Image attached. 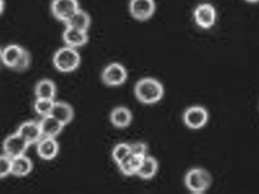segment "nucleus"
I'll use <instances>...</instances> for the list:
<instances>
[{
	"label": "nucleus",
	"instance_id": "4",
	"mask_svg": "<svg viewBox=\"0 0 259 194\" xmlns=\"http://www.w3.org/2000/svg\"><path fill=\"white\" fill-rule=\"evenodd\" d=\"M127 78V70L123 65L117 62L107 65L101 74V79L104 84L111 87H116L124 84Z\"/></svg>",
	"mask_w": 259,
	"mask_h": 194
},
{
	"label": "nucleus",
	"instance_id": "15",
	"mask_svg": "<svg viewBox=\"0 0 259 194\" xmlns=\"http://www.w3.org/2000/svg\"><path fill=\"white\" fill-rule=\"evenodd\" d=\"M51 115L58 120L63 125L70 124L75 116L73 108L65 102H55Z\"/></svg>",
	"mask_w": 259,
	"mask_h": 194
},
{
	"label": "nucleus",
	"instance_id": "10",
	"mask_svg": "<svg viewBox=\"0 0 259 194\" xmlns=\"http://www.w3.org/2000/svg\"><path fill=\"white\" fill-rule=\"evenodd\" d=\"M17 133L21 135L30 146L38 143L44 137L40 124L35 121H30L22 123L19 126Z\"/></svg>",
	"mask_w": 259,
	"mask_h": 194
},
{
	"label": "nucleus",
	"instance_id": "19",
	"mask_svg": "<svg viewBox=\"0 0 259 194\" xmlns=\"http://www.w3.org/2000/svg\"><path fill=\"white\" fill-rule=\"evenodd\" d=\"M33 170V162L25 156L13 159L12 175L17 177H24L31 174Z\"/></svg>",
	"mask_w": 259,
	"mask_h": 194
},
{
	"label": "nucleus",
	"instance_id": "9",
	"mask_svg": "<svg viewBox=\"0 0 259 194\" xmlns=\"http://www.w3.org/2000/svg\"><path fill=\"white\" fill-rule=\"evenodd\" d=\"M30 144L16 132L6 138L4 142V154L12 159L25 156Z\"/></svg>",
	"mask_w": 259,
	"mask_h": 194
},
{
	"label": "nucleus",
	"instance_id": "25",
	"mask_svg": "<svg viewBox=\"0 0 259 194\" xmlns=\"http://www.w3.org/2000/svg\"><path fill=\"white\" fill-rule=\"evenodd\" d=\"M131 154L134 156L145 157L148 156V148L146 143L143 142H136L130 144Z\"/></svg>",
	"mask_w": 259,
	"mask_h": 194
},
{
	"label": "nucleus",
	"instance_id": "21",
	"mask_svg": "<svg viewBox=\"0 0 259 194\" xmlns=\"http://www.w3.org/2000/svg\"><path fill=\"white\" fill-rule=\"evenodd\" d=\"M54 104V100L37 98L34 105V111L41 117L48 116L51 115Z\"/></svg>",
	"mask_w": 259,
	"mask_h": 194
},
{
	"label": "nucleus",
	"instance_id": "6",
	"mask_svg": "<svg viewBox=\"0 0 259 194\" xmlns=\"http://www.w3.org/2000/svg\"><path fill=\"white\" fill-rule=\"evenodd\" d=\"M80 9L78 0H53L51 9L56 19L65 23Z\"/></svg>",
	"mask_w": 259,
	"mask_h": 194
},
{
	"label": "nucleus",
	"instance_id": "3",
	"mask_svg": "<svg viewBox=\"0 0 259 194\" xmlns=\"http://www.w3.org/2000/svg\"><path fill=\"white\" fill-rule=\"evenodd\" d=\"M211 177L207 170L194 168L189 170L185 177L186 187L194 193H202L210 187Z\"/></svg>",
	"mask_w": 259,
	"mask_h": 194
},
{
	"label": "nucleus",
	"instance_id": "11",
	"mask_svg": "<svg viewBox=\"0 0 259 194\" xmlns=\"http://www.w3.org/2000/svg\"><path fill=\"white\" fill-rule=\"evenodd\" d=\"M60 152V145L56 138L43 137L37 144V153L40 159L51 161L56 159Z\"/></svg>",
	"mask_w": 259,
	"mask_h": 194
},
{
	"label": "nucleus",
	"instance_id": "1",
	"mask_svg": "<svg viewBox=\"0 0 259 194\" xmlns=\"http://www.w3.org/2000/svg\"><path fill=\"white\" fill-rule=\"evenodd\" d=\"M134 92L140 103L153 105L162 100L164 95V88L159 80L152 77H145L136 83Z\"/></svg>",
	"mask_w": 259,
	"mask_h": 194
},
{
	"label": "nucleus",
	"instance_id": "14",
	"mask_svg": "<svg viewBox=\"0 0 259 194\" xmlns=\"http://www.w3.org/2000/svg\"><path fill=\"white\" fill-rule=\"evenodd\" d=\"M110 118V122L116 128H126L133 121V114L128 108L119 106L112 111Z\"/></svg>",
	"mask_w": 259,
	"mask_h": 194
},
{
	"label": "nucleus",
	"instance_id": "17",
	"mask_svg": "<svg viewBox=\"0 0 259 194\" xmlns=\"http://www.w3.org/2000/svg\"><path fill=\"white\" fill-rule=\"evenodd\" d=\"M25 48L17 45V44H11L7 45L1 53L2 62L7 68H13L16 66V64L19 62V59L22 56Z\"/></svg>",
	"mask_w": 259,
	"mask_h": 194
},
{
	"label": "nucleus",
	"instance_id": "18",
	"mask_svg": "<svg viewBox=\"0 0 259 194\" xmlns=\"http://www.w3.org/2000/svg\"><path fill=\"white\" fill-rule=\"evenodd\" d=\"M57 86L53 80L44 79L36 84L35 95L37 98L54 100L57 95Z\"/></svg>",
	"mask_w": 259,
	"mask_h": 194
},
{
	"label": "nucleus",
	"instance_id": "12",
	"mask_svg": "<svg viewBox=\"0 0 259 194\" xmlns=\"http://www.w3.org/2000/svg\"><path fill=\"white\" fill-rule=\"evenodd\" d=\"M63 39L66 45L78 48L88 43L89 36L88 31L66 27L63 33Z\"/></svg>",
	"mask_w": 259,
	"mask_h": 194
},
{
	"label": "nucleus",
	"instance_id": "13",
	"mask_svg": "<svg viewBox=\"0 0 259 194\" xmlns=\"http://www.w3.org/2000/svg\"><path fill=\"white\" fill-rule=\"evenodd\" d=\"M44 137L56 138L63 132L65 125L52 115L42 117L39 122Z\"/></svg>",
	"mask_w": 259,
	"mask_h": 194
},
{
	"label": "nucleus",
	"instance_id": "8",
	"mask_svg": "<svg viewBox=\"0 0 259 194\" xmlns=\"http://www.w3.org/2000/svg\"><path fill=\"white\" fill-rule=\"evenodd\" d=\"M128 9L134 19L148 21L155 13L156 3L154 0H130Z\"/></svg>",
	"mask_w": 259,
	"mask_h": 194
},
{
	"label": "nucleus",
	"instance_id": "7",
	"mask_svg": "<svg viewBox=\"0 0 259 194\" xmlns=\"http://www.w3.org/2000/svg\"><path fill=\"white\" fill-rule=\"evenodd\" d=\"M193 16L198 27L203 29H209L213 27L216 22V9L210 3H201L195 8Z\"/></svg>",
	"mask_w": 259,
	"mask_h": 194
},
{
	"label": "nucleus",
	"instance_id": "26",
	"mask_svg": "<svg viewBox=\"0 0 259 194\" xmlns=\"http://www.w3.org/2000/svg\"><path fill=\"white\" fill-rule=\"evenodd\" d=\"M4 8H5V2L4 0H1V13H4Z\"/></svg>",
	"mask_w": 259,
	"mask_h": 194
},
{
	"label": "nucleus",
	"instance_id": "20",
	"mask_svg": "<svg viewBox=\"0 0 259 194\" xmlns=\"http://www.w3.org/2000/svg\"><path fill=\"white\" fill-rule=\"evenodd\" d=\"M158 168L157 161L154 157L147 156L144 159L142 167L138 171L137 176L142 180H151L155 177L158 171Z\"/></svg>",
	"mask_w": 259,
	"mask_h": 194
},
{
	"label": "nucleus",
	"instance_id": "22",
	"mask_svg": "<svg viewBox=\"0 0 259 194\" xmlns=\"http://www.w3.org/2000/svg\"><path fill=\"white\" fill-rule=\"evenodd\" d=\"M130 155H131L130 144L125 143V142L117 144L112 152V157L117 165L123 162Z\"/></svg>",
	"mask_w": 259,
	"mask_h": 194
},
{
	"label": "nucleus",
	"instance_id": "23",
	"mask_svg": "<svg viewBox=\"0 0 259 194\" xmlns=\"http://www.w3.org/2000/svg\"><path fill=\"white\" fill-rule=\"evenodd\" d=\"M13 171V159L7 155L3 154L0 159V177L6 178L12 174Z\"/></svg>",
	"mask_w": 259,
	"mask_h": 194
},
{
	"label": "nucleus",
	"instance_id": "2",
	"mask_svg": "<svg viewBox=\"0 0 259 194\" xmlns=\"http://www.w3.org/2000/svg\"><path fill=\"white\" fill-rule=\"evenodd\" d=\"M53 63L60 72H73L79 68L81 56L77 48L65 45L56 52L53 58Z\"/></svg>",
	"mask_w": 259,
	"mask_h": 194
},
{
	"label": "nucleus",
	"instance_id": "16",
	"mask_svg": "<svg viewBox=\"0 0 259 194\" xmlns=\"http://www.w3.org/2000/svg\"><path fill=\"white\" fill-rule=\"evenodd\" d=\"M64 24L67 27L88 31L92 24V18L87 12L80 8Z\"/></svg>",
	"mask_w": 259,
	"mask_h": 194
},
{
	"label": "nucleus",
	"instance_id": "5",
	"mask_svg": "<svg viewBox=\"0 0 259 194\" xmlns=\"http://www.w3.org/2000/svg\"><path fill=\"white\" fill-rule=\"evenodd\" d=\"M208 118L207 109L200 106H191L183 114L184 124L192 130H198L204 127L208 121Z\"/></svg>",
	"mask_w": 259,
	"mask_h": 194
},
{
	"label": "nucleus",
	"instance_id": "24",
	"mask_svg": "<svg viewBox=\"0 0 259 194\" xmlns=\"http://www.w3.org/2000/svg\"><path fill=\"white\" fill-rule=\"evenodd\" d=\"M31 62V56L29 52L25 48L22 53V56L19 59V62L16 64L15 68L13 70L16 71H19V72H22V71H26L28 68H29Z\"/></svg>",
	"mask_w": 259,
	"mask_h": 194
},
{
	"label": "nucleus",
	"instance_id": "27",
	"mask_svg": "<svg viewBox=\"0 0 259 194\" xmlns=\"http://www.w3.org/2000/svg\"><path fill=\"white\" fill-rule=\"evenodd\" d=\"M245 1L249 3H258L259 0H245Z\"/></svg>",
	"mask_w": 259,
	"mask_h": 194
}]
</instances>
